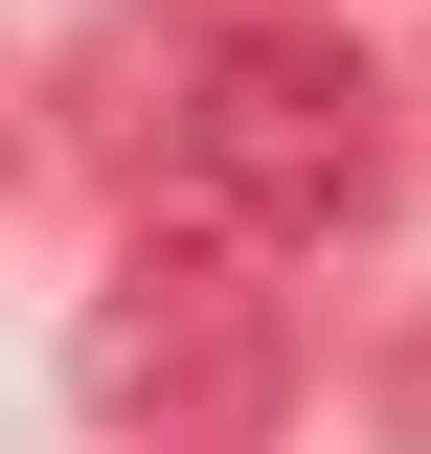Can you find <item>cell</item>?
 Masks as SVG:
<instances>
[{
  "label": "cell",
  "mask_w": 431,
  "mask_h": 454,
  "mask_svg": "<svg viewBox=\"0 0 431 454\" xmlns=\"http://www.w3.org/2000/svg\"><path fill=\"white\" fill-rule=\"evenodd\" d=\"M386 432L431 454V295H409V340H386Z\"/></svg>",
  "instance_id": "obj_3"
},
{
  "label": "cell",
  "mask_w": 431,
  "mask_h": 454,
  "mask_svg": "<svg viewBox=\"0 0 431 454\" xmlns=\"http://www.w3.org/2000/svg\"><path fill=\"white\" fill-rule=\"evenodd\" d=\"M68 387H91L114 454H250L272 409H295V295H272V250L137 227L114 295H91V340H68Z\"/></svg>",
  "instance_id": "obj_2"
},
{
  "label": "cell",
  "mask_w": 431,
  "mask_h": 454,
  "mask_svg": "<svg viewBox=\"0 0 431 454\" xmlns=\"http://www.w3.org/2000/svg\"><path fill=\"white\" fill-rule=\"evenodd\" d=\"M386 205V68L341 46V23H227L205 68H182L160 114V227H205V250H341V227Z\"/></svg>",
  "instance_id": "obj_1"
}]
</instances>
